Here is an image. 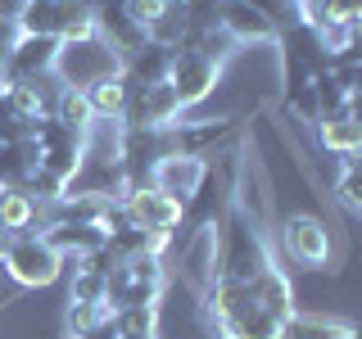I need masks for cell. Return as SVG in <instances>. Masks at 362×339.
Returning a JSON list of instances; mask_svg holds the SVG:
<instances>
[{
    "instance_id": "cell-17",
    "label": "cell",
    "mask_w": 362,
    "mask_h": 339,
    "mask_svg": "<svg viewBox=\"0 0 362 339\" xmlns=\"http://www.w3.org/2000/svg\"><path fill=\"white\" fill-rule=\"evenodd\" d=\"M23 9H28V0H0V23H5V28H18Z\"/></svg>"
},
{
    "instance_id": "cell-3",
    "label": "cell",
    "mask_w": 362,
    "mask_h": 339,
    "mask_svg": "<svg viewBox=\"0 0 362 339\" xmlns=\"http://www.w3.org/2000/svg\"><path fill=\"white\" fill-rule=\"evenodd\" d=\"M0 267H5V276L23 290H45L68 271V263L45 244V235H14L9 249L0 254Z\"/></svg>"
},
{
    "instance_id": "cell-15",
    "label": "cell",
    "mask_w": 362,
    "mask_h": 339,
    "mask_svg": "<svg viewBox=\"0 0 362 339\" xmlns=\"http://www.w3.org/2000/svg\"><path fill=\"white\" fill-rule=\"evenodd\" d=\"M281 339H354V326L317 316V312H294V316H286V326H281Z\"/></svg>"
},
{
    "instance_id": "cell-12",
    "label": "cell",
    "mask_w": 362,
    "mask_h": 339,
    "mask_svg": "<svg viewBox=\"0 0 362 339\" xmlns=\"http://www.w3.org/2000/svg\"><path fill=\"white\" fill-rule=\"evenodd\" d=\"M218 23H222V32H226L235 45H254V41H276V37H281V32L272 28V23L258 14V9H249L245 0H222Z\"/></svg>"
},
{
    "instance_id": "cell-5",
    "label": "cell",
    "mask_w": 362,
    "mask_h": 339,
    "mask_svg": "<svg viewBox=\"0 0 362 339\" xmlns=\"http://www.w3.org/2000/svg\"><path fill=\"white\" fill-rule=\"evenodd\" d=\"M222 82V64H213L209 54H199V50H190V45H177L173 50V59H168V86L177 90V100H181V109H199L204 100L218 90Z\"/></svg>"
},
{
    "instance_id": "cell-13",
    "label": "cell",
    "mask_w": 362,
    "mask_h": 339,
    "mask_svg": "<svg viewBox=\"0 0 362 339\" xmlns=\"http://www.w3.org/2000/svg\"><path fill=\"white\" fill-rule=\"evenodd\" d=\"M317 141H322V150L331 154H358L362 145V131H358V109H335V113H322L317 118Z\"/></svg>"
},
{
    "instance_id": "cell-16",
    "label": "cell",
    "mask_w": 362,
    "mask_h": 339,
    "mask_svg": "<svg viewBox=\"0 0 362 339\" xmlns=\"http://www.w3.org/2000/svg\"><path fill=\"white\" fill-rule=\"evenodd\" d=\"M50 118H54V122H64V127H68V131H77V136H82L90 122H95V118H90V105H86L82 90H64V86H59V95L50 100Z\"/></svg>"
},
{
    "instance_id": "cell-7",
    "label": "cell",
    "mask_w": 362,
    "mask_h": 339,
    "mask_svg": "<svg viewBox=\"0 0 362 339\" xmlns=\"http://www.w3.org/2000/svg\"><path fill=\"white\" fill-rule=\"evenodd\" d=\"M181 280L195 290V299L222 276V222H204L181 240Z\"/></svg>"
},
{
    "instance_id": "cell-11",
    "label": "cell",
    "mask_w": 362,
    "mask_h": 339,
    "mask_svg": "<svg viewBox=\"0 0 362 339\" xmlns=\"http://www.w3.org/2000/svg\"><path fill=\"white\" fill-rule=\"evenodd\" d=\"M249 294H254V303H263L267 312H276L281 321L299 312V308H294V280H290V271L281 267L276 258H272V263L249 280Z\"/></svg>"
},
{
    "instance_id": "cell-4",
    "label": "cell",
    "mask_w": 362,
    "mask_h": 339,
    "mask_svg": "<svg viewBox=\"0 0 362 339\" xmlns=\"http://www.w3.org/2000/svg\"><path fill=\"white\" fill-rule=\"evenodd\" d=\"M281 249H286L290 263H299L308 271H322V267H331V258H335V235H331V226L322 218H313V213H290V218L281 222Z\"/></svg>"
},
{
    "instance_id": "cell-14",
    "label": "cell",
    "mask_w": 362,
    "mask_h": 339,
    "mask_svg": "<svg viewBox=\"0 0 362 339\" xmlns=\"http://www.w3.org/2000/svg\"><path fill=\"white\" fill-rule=\"evenodd\" d=\"M86 105H90V118H105V122H122V113H127V95H132V82L127 77H105V82H95L90 90H82Z\"/></svg>"
},
{
    "instance_id": "cell-18",
    "label": "cell",
    "mask_w": 362,
    "mask_h": 339,
    "mask_svg": "<svg viewBox=\"0 0 362 339\" xmlns=\"http://www.w3.org/2000/svg\"><path fill=\"white\" fill-rule=\"evenodd\" d=\"M0 231H5V226H0Z\"/></svg>"
},
{
    "instance_id": "cell-2",
    "label": "cell",
    "mask_w": 362,
    "mask_h": 339,
    "mask_svg": "<svg viewBox=\"0 0 362 339\" xmlns=\"http://www.w3.org/2000/svg\"><path fill=\"white\" fill-rule=\"evenodd\" d=\"M95 18H90L86 0H28L18 18V37H50V41H73L90 37Z\"/></svg>"
},
{
    "instance_id": "cell-6",
    "label": "cell",
    "mask_w": 362,
    "mask_h": 339,
    "mask_svg": "<svg viewBox=\"0 0 362 339\" xmlns=\"http://www.w3.org/2000/svg\"><path fill=\"white\" fill-rule=\"evenodd\" d=\"M122 208V222L136 226V231L145 235H163V240H173V231L181 226V218H186V208H181L177 199L158 195L154 186H127L118 199Z\"/></svg>"
},
{
    "instance_id": "cell-8",
    "label": "cell",
    "mask_w": 362,
    "mask_h": 339,
    "mask_svg": "<svg viewBox=\"0 0 362 339\" xmlns=\"http://www.w3.org/2000/svg\"><path fill=\"white\" fill-rule=\"evenodd\" d=\"M204 177H209V158H190V154L168 150L163 158H154V163H150V172H145V186H154L158 195L177 199L181 208H186V203L199 195Z\"/></svg>"
},
{
    "instance_id": "cell-10",
    "label": "cell",
    "mask_w": 362,
    "mask_h": 339,
    "mask_svg": "<svg viewBox=\"0 0 362 339\" xmlns=\"http://www.w3.org/2000/svg\"><path fill=\"white\" fill-rule=\"evenodd\" d=\"M54 50H59V41H50V37H18L9 45V59L0 68V82H37V77H50Z\"/></svg>"
},
{
    "instance_id": "cell-9",
    "label": "cell",
    "mask_w": 362,
    "mask_h": 339,
    "mask_svg": "<svg viewBox=\"0 0 362 339\" xmlns=\"http://www.w3.org/2000/svg\"><path fill=\"white\" fill-rule=\"evenodd\" d=\"M226 136H235V118H181L177 127H168V145L177 154L209 158V154H218V145Z\"/></svg>"
},
{
    "instance_id": "cell-1",
    "label": "cell",
    "mask_w": 362,
    "mask_h": 339,
    "mask_svg": "<svg viewBox=\"0 0 362 339\" xmlns=\"http://www.w3.org/2000/svg\"><path fill=\"white\" fill-rule=\"evenodd\" d=\"M118 73H122V54L113 50V45L100 37V32H90V37H73V41H59V50H54V68H50V77H54L64 90H90L95 82L118 77Z\"/></svg>"
}]
</instances>
